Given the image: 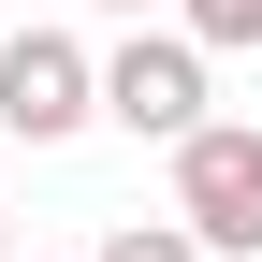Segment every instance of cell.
Returning <instances> with one entry per match:
<instances>
[{
	"label": "cell",
	"mask_w": 262,
	"mask_h": 262,
	"mask_svg": "<svg viewBox=\"0 0 262 262\" xmlns=\"http://www.w3.org/2000/svg\"><path fill=\"white\" fill-rule=\"evenodd\" d=\"M102 117V58L73 29H0V146H73Z\"/></svg>",
	"instance_id": "obj_1"
},
{
	"label": "cell",
	"mask_w": 262,
	"mask_h": 262,
	"mask_svg": "<svg viewBox=\"0 0 262 262\" xmlns=\"http://www.w3.org/2000/svg\"><path fill=\"white\" fill-rule=\"evenodd\" d=\"M175 219L204 233V262H262V131L204 117L175 146Z\"/></svg>",
	"instance_id": "obj_2"
},
{
	"label": "cell",
	"mask_w": 262,
	"mask_h": 262,
	"mask_svg": "<svg viewBox=\"0 0 262 262\" xmlns=\"http://www.w3.org/2000/svg\"><path fill=\"white\" fill-rule=\"evenodd\" d=\"M102 117L146 131V146H189V131H204V44H189V29H131L102 58Z\"/></svg>",
	"instance_id": "obj_3"
},
{
	"label": "cell",
	"mask_w": 262,
	"mask_h": 262,
	"mask_svg": "<svg viewBox=\"0 0 262 262\" xmlns=\"http://www.w3.org/2000/svg\"><path fill=\"white\" fill-rule=\"evenodd\" d=\"M88 262H204V233H189V219H117Z\"/></svg>",
	"instance_id": "obj_4"
},
{
	"label": "cell",
	"mask_w": 262,
	"mask_h": 262,
	"mask_svg": "<svg viewBox=\"0 0 262 262\" xmlns=\"http://www.w3.org/2000/svg\"><path fill=\"white\" fill-rule=\"evenodd\" d=\"M175 29H189L204 58H219V44H262V0H175Z\"/></svg>",
	"instance_id": "obj_5"
},
{
	"label": "cell",
	"mask_w": 262,
	"mask_h": 262,
	"mask_svg": "<svg viewBox=\"0 0 262 262\" xmlns=\"http://www.w3.org/2000/svg\"><path fill=\"white\" fill-rule=\"evenodd\" d=\"M0 262H15V219H0Z\"/></svg>",
	"instance_id": "obj_6"
},
{
	"label": "cell",
	"mask_w": 262,
	"mask_h": 262,
	"mask_svg": "<svg viewBox=\"0 0 262 262\" xmlns=\"http://www.w3.org/2000/svg\"><path fill=\"white\" fill-rule=\"evenodd\" d=\"M102 15H146V0H102Z\"/></svg>",
	"instance_id": "obj_7"
}]
</instances>
